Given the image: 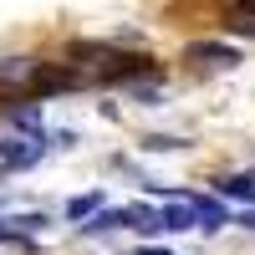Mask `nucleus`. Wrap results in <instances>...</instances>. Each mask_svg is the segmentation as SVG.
<instances>
[{
  "mask_svg": "<svg viewBox=\"0 0 255 255\" xmlns=\"http://www.w3.org/2000/svg\"><path fill=\"white\" fill-rule=\"evenodd\" d=\"M215 189H220L225 199H245V204H255V174H225Z\"/></svg>",
  "mask_w": 255,
  "mask_h": 255,
  "instance_id": "nucleus-1",
  "label": "nucleus"
},
{
  "mask_svg": "<svg viewBox=\"0 0 255 255\" xmlns=\"http://www.w3.org/2000/svg\"><path fill=\"white\" fill-rule=\"evenodd\" d=\"M158 230H194V209H189V204L158 209Z\"/></svg>",
  "mask_w": 255,
  "mask_h": 255,
  "instance_id": "nucleus-2",
  "label": "nucleus"
},
{
  "mask_svg": "<svg viewBox=\"0 0 255 255\" xmlns=\"http://www.w3.org/2000/svg\"><path fill=\"white\" fill-rule=\"evenodd\" d=\"M97 209H102V194H77V199L67 204V220H77V225H82V220H92Z\"/></svg>",
  "mask_w": 255,
  "mask_h": 255,
  "instance_id": "nucleus-3",
  "label": "nucleus"
},
{
  "mask_svg": "<svg viewBox=\"0 0 255 255\" xmlns=\"http://www.w3.org/2000/svg\"><path fill=\"white\" fill-rule=\"evenodd\" d=\"M0 250H36V235L10 230V220H0Z\"/></svg>",
  "mask_w": 255,
  "mask_h": 255,
  "instance_id": "nucleus-4",
  "label": "nucleus"
},
{
  "mask_svg": "<svg viewBox=\"0 0 255 255\" xmlns=\"http://www.w3.org/2000/svg\"><path fill=\"white\" fill-rule=\"evenodd\" d=\"M189 56H215V61H235V46H220V41H199V46H189Z\"/></svg>",
  "mask_w": 255,
  "mask_h": 255,
  "instance_id": "nucleus-5",
  "label": "nucleus"
},
{
  "mask_svg": "<svg viewBox=\"0 0 255 255\" xmlns=\"http://www.w3.org/2000/svg\"><path fill=\"white\" fill-rule=\"evenodd\" d=\"M143 148L148 153H174V148H184V138H148Z\"/></svg>",
  "mask_w": 255,
  "mask_h": 255,
  "instance_id": "nucleus-6",
  "label": "nucleus"
},
{
  "mask_svg": "<svg viewBox=\"0 0 255 255\" xmlns=\"http://www.w3.org/2000/svg\"><path fill=\"white\" fill-rule=\"evenodd\" d=\"M235 15H255V0H235Z\"/></svg>",
  "mask_w": 255,
  "mask_h": 255,
  "instance_id": "nucleus-7",
  "label": "nucleus"
},
{
  "mask_svg": "<svg viewBox=\"0 0 255 255\" xmlns=\"http://www.w3.org/2000/svg\"><path fill=\"white\" fill-rule=\"evenodd\" d=\"M240 225H245V230H255V209H245V215H240Z\"/></svg>",
  "mask_w": 255,
  "mask_h": 255,
  "instance_id": "nucleus-8",
  "label": "nucleus"
},
{
  "mask_svg": "<svg viewBox=\"0 0 255 255\" xmlns=\"http://www.w3.org/2000/svg\"><path fill=\"white\" fill-rule=\"evenodd\" d=\"M133 255H168V250H133Z\"/></svg>",
  "mask_w": 255,
  "mask_h": 255,
  "instance_id": "nucleus-9",
  "label": "nucleus"
}]
</instances>
